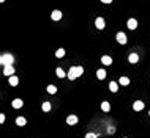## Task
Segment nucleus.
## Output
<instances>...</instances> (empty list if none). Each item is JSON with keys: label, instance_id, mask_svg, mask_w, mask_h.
<instances>
[{"label": "nucleus", "instance_id": "24", "mask_svg": "<svg viewBox=\"0 0 150 138\" xmlns=\"http://www.w3.org/2000/svg\"><path fill=\"white\" fill-rule=\"evenodd\" d=\"M108 132H109V133H115V127H114V126L108 127Z\"/></svg>", "mask_w": 150, "mask_h": 138}, {"label": "nucleus", "instance_id": "9", "mask_svg": "<svg viewBox=\"0 0 150 138\" xmlns=\"http://www.w3.org/2000/svg\"><path fill=\"white\" fill-rule=\"evenodd\" d=\"M101 63L104 64V66H111V64H112V58H111L109 55H104V57H101Z\"/></svg>", "mask_w": 150, "mask_h": 138}, {"label": "nucleus", "instance_id": "6", "mask_svg": "<svg viewBox=\"0 0 150 138\" xmlns=\"http://www.w3.org/2000/svg\"><path fill=\"white\" fill-rule=\"evenodd\" d=\"M76 122H78V116H76V114H70L68 118H66V124H70V126H74Z\"/></svg>", "mask_w": 150, "mask_h": 138}, {"label": "nucleus", "instance_id": "17", "mask_svg": "<svg viewBox=\"0 0 150 138\" xmlns=\"http://www.w3.org/2000/svg\"><path fill=\"white\" fill-rule=\"evenodd\" d=\"M119 83H120V85H123V86H126V85H130V78H128V77H125V75H123V77H120Z\"/></svg>", "mask_w": 150, "mask_h": 138}, {"label": "nucleus", "instance_id": "16", "mask_svg": "<svg viewBox=\"0 0 150 138\" xmlns=\"http://www.w3.org/2000/svg\"><path fill=\"white\" fill-rule=\"evenodd\" d=\"M55 74H57V77H58V78H63V77H66L65 71H63L62 67H57V69H55Z\"/></svg>", "mask_w": 150, "mask_h": 138}, {"label": "nucleus", "instance_id": "19", "mask_svg": "<svg viewBox=\"0 0 150 138\" xmlns=\"http://www.w3.org/2000/svg\"><path fill=\"white\" fill-rule=\"evenodd\" d=\"M41 108H43V111H51V102H43V105H41Z\"/></svg>", "mask_w": 150, "mask_h": 138}, {"label": "nucleus", "instance_id": "22", "mask_svg": "<svg viewBox=\"0 0 150 138\" xmlns=\"http://www.w3.org/2000/svg\"><path fill=\"white\" fill-rule=\"evenodd\" d=\"M55 57H57V58L65 57V50H63V49H58V50H55Z\"/></svg>", "mask_w": 150, "mask_h": 138}, {"label": "nucleus", "instance_id": "27", "mask_svg": "<svg viewBox=\"0 0 150 138\" xmlns=\"http://www.w3.org/2000/svg\"><path fill=\"white\" fill-rule=\"evenodd\" d=\"M0 2H5V0H0Z\"/></svg>", "mask_w": 150, "mask_h": 138}, {"label": "nucleus", "instance_id": "1", "mask_svg": "<svg viewBox=\"0 0 150 138\" xmlns=\"http://www.w3.org/2000/svg\"><path fill=\"white\" fill-rule=\"evenodd\" d=\"M84 74V67L82 66H71L70 67L68 74H66V77L70 78V80H76V78L79 77V75Z\"/></svg>", "mask_w": 150, "mask_h": 138}, {"label": "nucleus", "instance_id": "12", "mask_svg": "<svg viewBox=\"0 0 150 138\" xmlns=\"http://www.w3.org/2000/svg\"><path fill=\"white\" fill-rule=\"evenodd\" d=\"M11 105H13V108H21L22 105H24V101H21V99H14V101L11 102Z\"/></svg>", "mask_w": 150, "mask_h": 138}, {"label": "nucleus", "instance_id": "25", "mask_svg": "<svg viewBox=\"0 0 150 138\" xmlns=\"http://www.w3.org/2000/svg\"><path fill=\"white\" fill-rule=\"evenodd\" d=\"M0 122H5V114L3 113L0 114Z\"/></svg>", "mask_w": 150, "mask_h": 138}, {"label": "nucleus", "instance_id": "7", "mask_svg": "<svg viewBox=\"0 0 150 138\" xmlns=\"http://www.w3.org/2000/svg\"><path fill=\"white\" fill-rule=\"evenodd\" d=\"M128 61H130L131 64H136L137 61H139V55L134 54V52H133V54H130V57H128Z\"/></svg>", "mask_w": 150, "mask_h": 138}, {"label": "nucleus", "instance_id": "23", "mask_svg": "<svg viewBox=\"0 0 150 138\" xmlns=\"http://www.w3.org/2000/svg\"><path fill=\"white\" fill-rule=\"evenodd\" d=\"M85 138H98V135L96 133H87L85 135Z\"/></svg>", "mask_w": 150, "mask_h": 138}, {"label": "nucleus", "instance_id": "20", "mask_svg": "<svg viewBox=\"0 0 150 138\" xmlns=\"http://www.w3.org/2000/svg\"><path fill=\"white\" fill-rule=\"evenodd\" d=\"M46 90H48L49 94H55V93H57V86H54V85H49V86L46 88Z\"/></svg>", "mask_w": 150, "mask_h": 138}, {"label": "nucleus", "instance_id": "14", "mask_svg": "<svg viewBox=\"0 0 150 138\" xmlns=\"http://www.w3.org/2000/svg\"><path fill=\"white\" fill-rule=\"evenodd\" d=\"M96 77H98V80H104L106 78V71L104 69H98V71H96Z\"/></svg>", "mask_w": 150, "mask_h": 138}, {"label": "nucleus", "instance_id": "8", "mask_svg": "<svg viewBox=\"0 0 150 138\" xmlns=\"http://www.w3.org/2000/svg\"><path fill=\"white\" fill-rule=\"evenodd\" d=\"M126 27L130 28V30H136L137 28V20L136 19H130L128 20V24H126Z\"/></svg>", "mask_w": 150, "mask_h": 138}, {"label": "nucleus", "instance_id": "3", "mask_svg": "<svg viewBox=\"0 0 150 138\" xmlns=\"http://www.w3.org/2000/svg\"><path fill=\"white\" fill-rule=\"evenodd\" d=\"M13 74H14V66H13V64L3 66V75H7V77H11Z\"/></svg>", "mask_w": 150, "mask_h": 138}, {"label": "nucleus", "instance_id": "5", "mask_svg": "<svg viewBox=\"0 0 150 138\" xmlns=\"http://www.w3.org/2000/svg\"><path fill=\"white\" fill-rule=\"evenodd\" d=\"M95 25H96V28H98V30H103V28H104V25H106L104 19H103V17H96V19H95Z\"/></svg>", "mask_w": 150, "mask_h": 138}, {"label": "nucleus", "instance_id": "4", "mask_svg": "<svg viewBox=\"0 0 150 138\" xmlns=\"http://www.w3.org/2000/svg\"><path fill=\"white\" fill-rule=\"evenodd\" d=\"M115 39H117V43L119 44H126V41H128L126 39V35L123 33V31H119V33L115 35Z\"/></svg>", "mask_w": 150, "mask_h": 138}, {"label": "nucleus", "instance_id": "11", "mask_svg": "<svg viewBox=\"0 0 150 138\" xmlns=\"http://www.w3.org/2000/svg\"><path fill=\"white\" fill-rule=\"evenodd\" d=\"M51 17H52V20H60L62 19V11L54 10L52 11V14H51Z\"/></svg>", "mask_w": 150, "mask_h": 138}, {"label": "nucleus", "instance_id": "28", "mask_svg": "<svg viewBox=\"0 0 150 138\" xmlns=\"http://www.w3.org/2000/svg\"><path fill=\"white\" fill-rule=\"evenodd\" d=\"M149 114H150V111H149Z\"/></svg>", "mask_w": 150, "mask_h": 138}, {"label": "nucleus", "instance_id": "21", "mask_svg": "<svg viewBox=\"0 0 150 138\" xmlns=\"http://www.w3.org/2000/svg\"><path fill=\"white\" fill-rule=\"evenodd\" d=\"M101 110L103 111H109L111 110V104H109V102H103V104H101Z\"/></svg>", "mask_w": 150, "mask_h": 138}, {"label": "nucleus", "instance_id": "26", "mask_svg": "<svg viewBox=\"0 0 150 138\" xmlns=\"http://www.w3.org/2000/svg\"><path fill=\"white\" fill-rule=\"evenodd\" d=\"M103 3H111V2H112V0H101Z\"/></svg>", "mask_w": 150, "mask_h": 138}, {"label": "nucleus", "instance_id": "15", "mask_svg": "<svg viewBox=\"0 0 150 138\" xmlns=\"http://www.w3.org/2000/svg\"><path fill=\"white\" fill-rule=\"evenodd\" d=\"M8 82H10V85H11V86H16V85L19 83V78H17L16 75H11V77L8 78Z\"/></svg>", "mask_w": 150, "mask_h": 138}, {"label": "nucleus", "instance_id": "10", "mask_svg": "<svg viewBox=\"0 0 150 138\" xmlns=\"http://www.w3.org/2000/svg\"><path fill=\"white\" fill-rule=\"evenodd\" d=\"M133 108L136 111H141V110H144V102L142 101H134V104H133Z\"/></svg>", "mask_w": 150, "mask_h": 138}, {"label": "nucleus", "instance_id": "18", "mask_svg": "<svg viewBox=\"0 0 150 138\" xmlns=\"http://www.w3.org/2000/svg\"><path fill=\"white\" fill-rule=\"evenodd\" d=\"M109 90L112 91V93H117V90H119V83H115V82H111V83H109Z\"/></svg>", "mask_w": 150, "mask_h": 138}, {"label": "nucleus", "instance_id": "13", "mask_svg": "<svg viewBox=\"0 0 150 138\" xmlns=\"http://www.w3.org/2000/svg\"><path fill=\"white\" fill-rule=\"evenodd\" d=\"M16 124L21 126V127H24V126L27 124V119H25L24 116H19V118H16Z\"/></svg>", "mask_w": 150, "mask_h": 138}, {"label": "nucleus", "instance_id": "2", "mask_svg": "<svg viewBox=\"0 0 150 138\" xmlns=\"http://www.w3.org/2000/svg\"><path fill=\"white\" fill-rule=\"evenodd\" d=\"M13 61H14V57L11 54H2V57H0V63H2V66L13 64Z\"/></svg>", "mask_w": 150, "mask_h": 138}]
</instances>
